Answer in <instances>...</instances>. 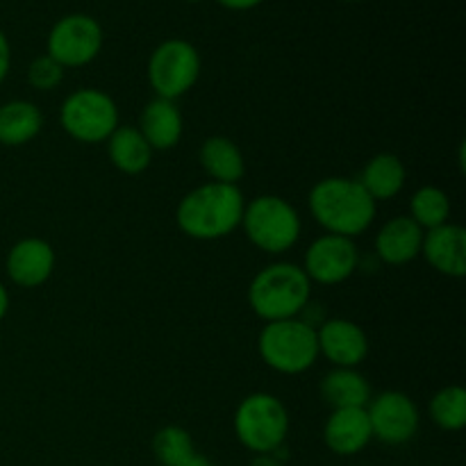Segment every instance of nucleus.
I'll return each mask as SVG.
<instances>
[{
	"instance_id": "nucleus-20",
	"label": "nucleus",
	"mask_w": 466,
	"mask_h": 466,
	"mask_svg": "<svg viewBox=\"0 0 466 466\" xmlns=\"http://www.w3.org/2000/svg\"><path fill=\"white\" fill-rule=\"evenodd\" d=\"M153 153L148 141L141 137L135 126H118L107 139L109 162L116 171L126 176H139L153 162Z\"/></svg>"
},
{
	"instance_id": "nucleus-22",
	"label": "nucleus",
	"mask_w": 466,
	"mask_h": 466,
	"mask_svg": "<svg viewBox=\"0 0 466 466\" xmlns=\"http://www.w3.org/2000/svg\"><path fill=\"white\" fill-rule=\"evenodd\" d=\"M321 399L332 410L367 408L371 385L358 369H332L321 380Z\"/></svg>"
},
{
	"instance_id": "nucleus-31",
	"label": "nucleus",
	"mask_w": 466,
	"mask_h": 466,
	"mask_svg": "<svg viewBox=\"0 0 466 466\" xmlns=\"http://www.w3.org/2000/svg\"><path fill=\"white\" fill-rule=\"evenodd\" d=\"M176 466H214V464L209 462V460L205 458V455L194 453V455H191V458H187L185 462H180V464H176Z\"/></svg>"
},
{
	"instance_id": "nucleus-7",
	"label": "nucleus",
	"mask_w": 466,
	"mask_h": 466,
	"mask_svg": "<svg viewBox=\"0 0 466 466\" xmlns=\"http://www.w3.org/2000/svg\"><path fill=\"white\" fill-rule=\"evenodd\" d=\"M59 126L80 144H103L118 127V107L105 91L94 86L77 89L64 98Z\"/></svg>"
},
{
	"instance_id": "nucleus-32",
	"label": "nucleus",
	"mask_w": 466,
	"mask_h": 466,
	"mask_svg": "<svg viewBox=\"0 0 466 466\" xmlns=\"http://www.w3.org/2000/svg\"><path fill=\"white\" fill-rule=\"evenodd\" d=\"M344 3H362V0H344Z\"/></svg>"
},
{
	"instance_id": "nucleus-28",
	"label": "nucleus",
	"mask_w": 466,
	"mask_h": 466,
	"mask_svg": "<svg viewBox=\"0 0 466 466\" xmlns=\"http://www.w3.org/2000/svg\"><path fill=\"white\" fill-rule=\"evenodd\" d=\"M221 7L232 9V12H248V9H255L258 5H262L264 0H217Z\"/></svg>"
},
{
	"instance_id": "nucleus-5",
	"label": "nucleus",
	"mask_w": 466,
	"mask_h": 466,
	"mask_svg": "<svg viewBox=\"0 0 466 466\" xmlns=\"http://www.w3.org/2000/svg\"><path fill=\"white\" fill-rule=\"evenodd\" d=\"M241 228L255 248L267 255H282L300 239V214L289 200L264 194L246 203Z\"/></svg>"
},
{
	"instance_id": "nucleus-2",
	"label": "nucleus",
	"mask_w": 466,
	"mask_h": 466,
	"mask_svg": "<svg viewBox=\"0 0 466 466\" xmlns=\"http://www.w3.org/2000/svg\"><path fill=\"white\" fill-rule=\"evenodd\" d=\"M308 208L314 221L328 232L355 239L376 221L378 203L355 177H323L312 187Z\"/></svg>"
},
{
	"instance_id": "nucleus-27",
	"label": "nucleus",
	"mask_w": 466,
	"mask_h": 466,
	"mask_svg": "<svg viewBox=\"0 0 466 466\" xmlns=\"http://www.w3.org/2000/svg\"><path fill=\"white\" fill-rule=\"evenodd\" d=\"M9 68H12V46H9L7 35L0 30V85H3L5 77H7Z\"/></svg>"
},
{
	"instance_id": "nucleus-16",
	"label": "nucleus",
	"mask_w": 466,
	"mask_h": 466,
	"mask_svg": "<svg viewBox=\"0 0 466 466\" xmlns=\"http://www.w3.org/2000/svg\"><path fill=\"white\" fill-rule=\"evenodd\" d=\"M423 230L410 217H394L382 223L376 235V255L390 267H403L421 255Z\"/></svg>"
},
{
	"instance_id": "nucleus-9",
	"label": "nucleus",
	"mask_w": 466,
	"mask_h": 466,
	"mask_svg": "<svg viewBox=\"0 0 466 466\" xmlns=\"http://www.w3.org/2000/svg\"><path fill=\"white\" fill-rule=\"evenodd\" d=\"M103 41V25L94 16L68 14L50 27L46 55H50L64 68H80L98 57Z\"/></svg>"
},
{
	"instance_id": "nucleus-25",
	"label": "nucleus",
	"mask_w": 466,
	"mask_h": 466,
	"mask_svg": "<svg viewBox=\"0 0 466 466\" xmlns=\"http://www.w3.org/2000/svg\"><path fill=\"white\" fill-rule=\"evenodd\" d=\"M153 453L162 466H176L196 453L189 431L180 426H164L153 437Z\"/></svg>"
},
{
	"instance_id": "nucleus-33",
	"label": "nucleus",
	"mask_w": 466,
	"mask_h": 466,
	"mask_svg": "<svg viewBox=\"0 0 466 466\" xmlns=\"http://www.w3.org/2000/svg\"><path fill=\"white\" fill-rule=\"evenodd\" d=\"M187 3H203V0H187Z\"/></svg>"
},
{
	"instance_id": "nucleus-24",
	"label": "nucleus",
	"mask_w": 466,
	"mask_h": 466,
	"mask_svg": "<svg viewBox=\"0 0 466 466\" xmlns=\"http://www.w3.org/2000/svg\"><path fill=\"white\" fill-rule=\"evenodd\" d=\"M431 419L446 432H458L466 426V391L460 385L441 387L431 399Z\"/></svg>"
},
{
	"instance_id": "nucleus-11",
	"label": "nucleus",
	"mask_w": 466,
	"mask_h": 466,
	"mask_svg": "<svg viewBox=\"0 0 466 466\" xmlns=\"http://www.w3.org/2000/svg\"><path fill=\"white\" fill-rule=\"evenodd\" d=\"M360 268V250L353 239L339 235H321L305 250L303 271L309 282L332 287L349 280Z\"/></svg>"
},
{
	"instance_id": "nucleus-13",
	"label": "nucleus",
	"mask_w": 466,
	"mask_h": 466,
	"mask_svg": "<svg viewBox=\"0 0 466 466\" xmlns=\"http://www.w3.org/2000/svg\"><path fill=\"white\" fill-rule=\"evenodd\" d=\"M55 248L46 239L39 237H27V239L16 241L9 248L7 259H5V271L7 278L16 287L23 289H35L48 282L55 271Z\"/></svg>"
},
{
	"instance_id": "nucleus-23",
	"label": "nucleus",
	"mask_w": 466,
	"mask_h": 466,
	"mask_svg": "<svg viewBox=\"0 0 466 466\" xmlns=\"http://www.w3.org/2000/svg\"><path fill=\"white\" fill-rule=\"evenodd\" d=\"M410 218L421 228L423 232L435 230L444 226L451 218V200L449 194L440 187H419L410 200Z\"/></svg>"
},
{
	"instance_id": "nucleus-8",
	"label": "nucleus",
	"mask_w": 466,
	"mask_h": 466,
	"mask_svg": "<svg viewBox=\"0 0 466 466\" xmlns=\"http://www.w3.org/2000/svg\"><path fill=\"white\" fill-rule=\"evenodd\" d=\"M200 68H203L200 53L191 41H162L148 59V85L155 91V98L176 103L194 89L200 77Z\"/></svg>"
},
{
	"instance_id": "nucleus-15",
	"label": "nucleus",
	"mask_w": 466,
	"mask_h": 466,
	"mask_svg": "<svg viewBox=\"0 0 466 466\" xmlns=\"http://www.w3.org/2000/svg\"><path fill=\"white\" fill-rule=\"evenodd\" d=\"M373 440L367 408L332 410L323 426V441L328 449L341 458H353L362 453Z\"/></svg>"
},
{
	"instance_id": "nucleus-21",
	"label": "nucleus",
	"mask_w": 466,
	"mask_h": 466,
	"mask_svg": "<svg viewBox=\"0 0 466 466\" xmlns=\"http://www.w3.org/2000/svg\"><path fill=\"white\" fill-rule=\"evenodd\" d=\"M44 126L41 109L30 100H9L0 105V144L18 148L35 139Z\"/></svg>"
},
{
	"instance_id": "nucleus-19",
	"label": "nucleus",
	"mask_w": 466,
	"mask_h": 466,
	"mask_svg": "<svg viewBox=\"0 0 466 466\" xmlns=\"http://www.w3.org/2000/svg\"><path fill=\"white\" fill-rule=\"evenodd\" d=\"M405 180H408V171L405 164L400 162L399 155L394 153H378L364 164L362 173H360L358 182L362 189L371 196L376 203L380 200H391L403 191Z\"/></svg>"
},
{
	"instance_id": "nucleus-4",
	"label": "nucleus",
	"mask_w": 466,
	"mask_h": 466,
	"mask_svg": "<svg viewBox=\"0 0 466 466\" xmlns=\"http://www.w3.org/2000/svg\"><path fill=\"white\" fill-rule=\"evenodd\" d=\"M258 353L268 369L282 376L309 371L319 360L317 328L300 317L267 323L258 337Z\"/></svg>"
},
{
	"instance_id": "nucleus-17",
	"label": "nucleus",
	"mask_w": 466,
	"mask_h": 466,
	"mask_svg": "<svg viewBox=\"0 0 466 466\" xmlns=\"http://www.w3.org/2000/svg\"><path fill=\"white\" fill-rule=\"evenodd\" d=\"M153 150H171L180 144L185 132V118L173 100L153 98L139 116V127Z\"/></svg>"
},
{
	"instance_id": "nucleus-10",
	"label": "nucleus",
	"mask_w": 466,
	"mask_h": 466,
	"mask_svg": "<svg viewBox=\"0 0 466 466\" xmlns=\"http://www.w3.org/2000/svg\"><path fill=\"white\" fill-rule=\"evenodd\" d=\"M367 417L373 437L387 446L408 444L421 426L417 403L408 394L396 390L371 396L367 405Z\"/></svg>"
},
{
	"instance_id": "nucleus-1",
	"label": "nucleus",
	"mask_w": 466,
	"mask_h": 466,
	"mask_svg": "<svg viewBox=\"0 0 466 466\" xmlns=\"http://www.w3.org/2000/svg\"><path fill=\"white\" fill-rule=\"evenodd\" d=\"M246 198L237 185L205 182L187 191L176 208V223L196 241H217L241 226Z\"/></svg>"
},
{
	"instance_id": "nucleus-3",
	"label": "nucleus",
	"mask_w": 466,
	"mask_h": 466,
	"mask_svg": "<svg viewBox=\"0 0 466 466\" xmlns=\"http://www.w3.org/2000/svg\"><path fill=\"white\" fill-rule=\"evenodd\" d=\"M309 299L312 282L294 262H273L259 268L248 287V305L264 323L299 319Z\"/></svg>"
},
{
	"instance_id": "nucleus-18",
	"label": "nucleus",
	"mask_w": 466,
	"mask_h": 466,
	"mask_svg": "<svg viewBox=\"0 0 466 466\" xmlns=\"http://www.w3.org/2000/svg\"><path fill=\"white\" fill-rule=\"evenodd\" d=\"M200 167L208 173L209 182L237 185L246 176V159L239 146L228 137H209L200 146Z\"/></svg>"
},
{
	"instance_id": "nucleus-14",
	"label": "nucleus",
	"mask_w": 466,
	"mask_h": 466,
	"mask_svg": "<svg viewBox=\"0 0 466 466\" xmlns=\"http://www.w3.org/2000/svg\"><path fill=\"white\" fill-rule=\"evenodd\" d=\"M421 258L437 273L449 278H464L466 273V232L458 223H444L423 232Z\"/></svg>"
},
{
	"instance_id": "nucleus-26",
	"label": "nucleus",
	"mask_w": 466,
	"mask_h": 466,
	"mask_svg": "<svg viewBox=\"0 0 466 466\" xmlns=\"http://www.w3.org/2000/svg\"><path fill=\"white\" fill-rule=\"evenodd\" d=\"M64 71L66 68L62 64L55 62L50 55H39L30 62L27 66V82H30L32 89L36 91H53L62 85Z\"/></svg>"
},
{
	"instance_id": "nucleus-29",
	"label": "nucleus",
	"mask_w": 466,
	"mask_h": 466,
	"mask_svg": "<svg viewBox=\"0 0 466 466\" xmlns=\"http://www.w3.org/2000/svg\"><path fill=\"white\" fill-rule=\"evenodd\" d=\"M7 312H9V291H7V287L0 282V321L7 317Z\"/></svg>"
},
{
	"instance_id": "nucleus-6",
	"label": "nucleus",
	"mask_w": 466,
	"mask_h": 466,
	"mask_svg": "<svg viewBox=\"0 0 466 466\" xmlns=\"http://www.w3.org/2000/svg\"><path fill=\"white\" fill-rule=\"evenodd\" d=\"M235 435L255 455H273L287 440L289 412L278 396L258 391L246 396L235 412Z\"/></svg>"
},
{
	"instance_id": "nucleus-12",
	"label": "nucleus",
	"mask_w": 466,
	"mask_h": 466,
	"mask_svg": "<svg viewBox=\"0 0 466 466\" xmlns=\"http://www.w3.org/2000/svg\"><path fill=\"white\" fill-rule=\"evenodd\" d=\"M319 355L335 369H358L369 355V337L350 319H326L317 328Z\"/></svg>"
},
{
	"instance_id": "nucleus-30",
	"label": "nucleus",
	"mask_w": 466,
	"mask_h": 466,
	"mask_svg": "<svg viewBox=\"0 0 466 466\" xmlns=\"http://www.w3.org/2000/svg\"><path fill=\"white\" fill-rule=\"evenodd\" d=\"M248 466H282V464L276 455H258L253 462H248Z\"/></svg>"
}]
</instances>
